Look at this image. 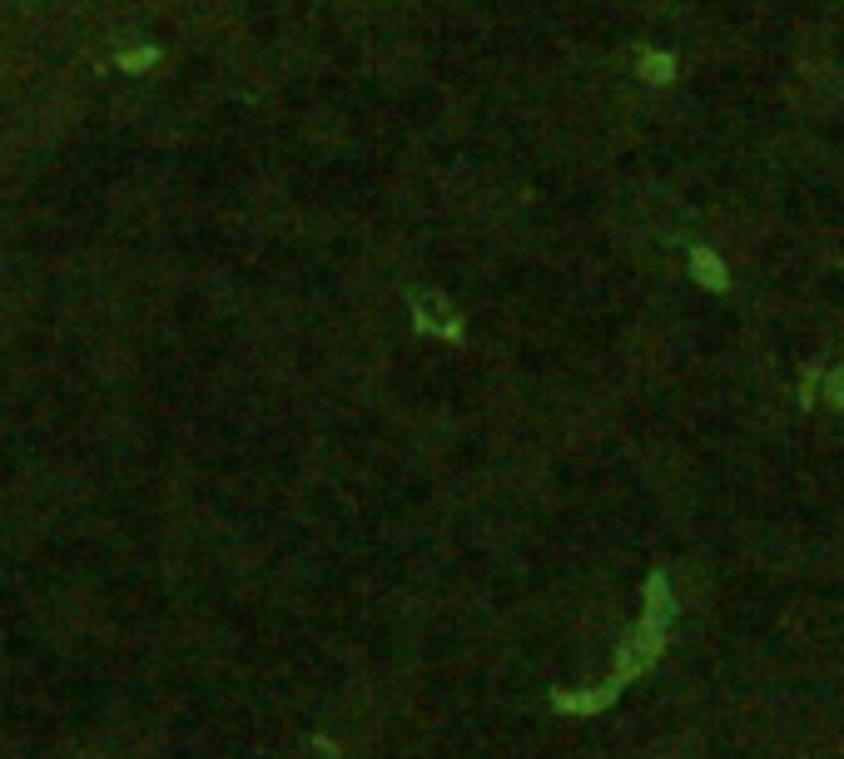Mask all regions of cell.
I'll return each mask as SVG.
<instances>
[{"instance_id":"7a4b0ae2","label":"cell","mask_w":844,"mask_h":759,"mask_svg":"<svg viewBox=\"0 0 844 759\" xmlns=\"http://www.w3.org/2000/svg\"><path fill=\"white\" fill-rule=\"evenodd\" d=\"M408 313H413V327L428 337H447V343H462V318L447 308V299H438V293L428 289H413L408 293Z\"/></svg>"},{"instance_id":"6da1fadb","label":"cell","mask_w":844,"mask_h":759,"mask_svg":"<svg viewBox=\"0 0 844 759\" xmlns=\"http://www.w3.org/2000/svg\"><path fill=\"white\" fill-rule=\"evenodd\" d=\"M666 641H671L666 625H651L646 615H636V625L621 635V645H616V661H611V675H606V680H611L616 690H631L636 680H646V675L661 665Z\"/></svg>"},{"instance_id":"277c9868","label":"cell","mask_w":844,"mask_h":759,"mask_svg":"<svg viewBox=\"0 0 844 759\" xmlns=\"http://www.w3.org/2000/svg\"><path fill=\"white\" fill-rule=\"evenodd\" d=\"M691 279L701 283V289H710V293H725L730 289L725 263H720L710 249H691Z\"/></svg>"},{"instance_id":"8992f818","label":"cell","mask_w":844,"mask_h":759,"mask_svg":"<svg viewBox=\"0 0 844 759\" xmlns=\"http://www.w3.org/2000/svg\"><path fill=\"white\" fill-rule=\"evenodd\" d=\"M646 75H651V80H671V55H646Z\"/></svg>"},{"instance_id":"3957f363","label":"cell","mask_w":844,"mask_h":759,"mask_svg":"<svg viewBox=\"0 0 844 759\" xmlns=\"http://www.w3.org/2000/svg\"><path fill=\"white\" fill-rule=\"evenodd\" d=\"M641 615H646L651 625H666V631L681 621V596H676V586H671V576H666V571H651V576H646V586H641Z\"/></svg>"},{"instance_id":"5b68a950","label":"cell","mask_w":844,"mask_h":759,"mask_svg":"<svg viewBox=\"0 0 844 759\" xmlns=\"http://www.w3.org/2000/svg\"><path fill=\"white\" fill-rule=\"evenodd\" d=\"M820 387H825V397H830V403H835L840 413H844V363H840V367H830V373H825V383H820Z\"/></svg>"}]
</instances>
